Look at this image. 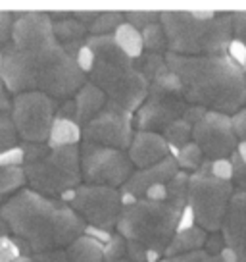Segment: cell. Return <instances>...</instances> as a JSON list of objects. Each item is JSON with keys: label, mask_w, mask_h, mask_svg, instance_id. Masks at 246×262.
<instances>
[{"label": "cell", "mask_w": 246, "mask_h": 262, "mask_svg": "<svg viewBox=\"0 0 246 262\" xmlns=\"http://www.w3.org/2000/svg\"><path fill=\"white\" fill-rule=\"evenodd\" d=\"M99 239L83 233L66 247L67 262H104V251Z\"/></svg>", "instance_id": "obj_21"}, {"label": "cell", "mask_w": 246, "mask_h": 262, "mask_svg": "<svg viewBox=\"0 0 246 262\" xmlns=\"http://www.w3.org/2000/svg\"><path fill=\"white\" fill-rule=\"evenodd\" d=\"M231 164H233V176H231L233 185L238 191H246V162H242L238 158L237 152H233L231 155Z\"/></svg>", "instance_id": "obj_38"}, {"label": "cell", "mask_w": 246, "mask_h": 262, "mask_svg": "<svg viewBox=\"0 0 246 262\" xmlns=\"http://www.w3.org/2000/svg\"><path fill=\"white\" fill-rule=\"evenodd\" d=\"M167 52L183 56L225 54L233 41V12H160Z\"/></svg>", "instance_id": "obj_5"}, {"label": "cell", "mask_w": 246, "mask_h": 262, "mask_svg": "<svg viewBox=\"0 0 246 262\" xmlns=\"http://www.w3.org/2000/svg\"><path fill=\"white\" fill-rule=\"evenodd\" d=\"M23 254V247L14 235L10 233L0 235V262H16Z\"/></svg>", "instance_id": "obj_32"}, {"label": "cell", "mask_w": 246, "mask_h": 262, "mask_svg": "<svg viewBox=\"0 0 246 262\" xmlns=\"http://www.w3.org/2000/svg\"><path fill=\"white\" fill-rule=\"evenodd\" d=\"M233 193L235 185L231 180H219L212 173L202 172L190 173L187 205L194 214L196 226L206 231H217L222 228Z\"/></svg>", "instance_id": "obj_9"}, {"label": "cell", "mask_w": 246, "mask_h": 262, "mask_svg": "<svg viewBox=\"0 0 246 262\" xmlns=\"http://www.w3.org/2000/svg\"><path fill=\"white\" fill-rule=\"evenodd\" d=\"M194 224H196V222H194V214H192V210H190V206L187 205L179 214V220H177V231L190 228V226H194Z\"/></svg>", "instance_id": "obj_47"}, {"label": "cell", "mask_w": 246, "mask_h": 262, "mask_svg": "<svg viewBox=\"0 0 246 262\" xmlns=\"http://www.w3.org/2000/svg\"><path fill=\"white\" fill-rule=\"evenodd\" d=\"M75 62H77V66L81 68L85 74H89L90 66H92V62H94V56H92V52H90V49L87 47V45H83L81 49L77 50Z\"/></svg>", "instance_id": "obj_43"}, {"label": "cell", "mask_w": 246, "mask_h": 262, "mask_svg": "<svg viewBox=\"0 0 246 262\" xmlns=\"http://www.w3.org/2000/svg\"><path fill=\"white\" fill-rule=\"evenodd\" d=\"M73 100H75V110H77V123L81 127L89 122L90 118H94V116L99 114L108 102L106 95L90 81H85L77 89V93L73 95Z\"/></svg>", "instance_id": "obj_19"}, {"label": "cell", "mask_w": 246, "mask_h": 262, "mask_svg": "<svg viewBox=\"0 0 246 262\" xmlns=\"http://www.w3.org/2000/svg\"><path fill=\"white\" fill-rule=\"evenodd\" d=\"M54 112L56 100L39 91L17 93L12 98V122L23 143H46Z\"/></svg>", "instance_id": "obj_10"}, {"label": "cell", "mask_w": 246, "mask_h": 262, "mask_svg": "<svg viewBox=\"0 0 246 262\" xmlns=\"http://www.w3.org/2000/svg\"><path fill=\"white\" fill-rule=\"evenodd\" d=\"M81 141V125L73 120H64V118H54L50 125L48 143L50 147H66V145H79Z\"/></svg>", "instance_id": "obj_23"}, {"label": "cell", "mask_w": 246, "mask_h": 262, "mask_svg": "<svg viewBox=\"0 0 246 262\" xmlns=\"http://www.w3.org/2000/svg\"><path fill=\"white\" fill-rule=\"evenodd\" d=\"M85 45L94 56L89 81L106 95L108 102L133 114L148 93V81L135 68L133 58L117 47L114 35H89Z\"/></svg>", "instance_id": "obj_4"}, {"label": "cell", "mask_w": 246, "mask_h": 262, "mask_svg": "<svg viewBox=\"0 0 246 262\" xmlns=\"http://www.w3.org/2000/svg\"><path fill=\"white\" fill-rule=\"evenodd\" d=\"M62 201H66L87 226L108 231L115 226L121 210V193L108 185H77Z\"/></svg>", "instance_id": "obj_12"}, {"label": "cell", "mask_w": 246, "mask_h": 262, "mask_svg": "<svg viewBox=\"0 0 246 262\" xmlns=\"http://www.w3.org/2000/svg\"><path fill=\"white\" fill-rule=\"evenodd\" d=\"M190 139L196 143L208 160L229 158L237 148V135L233 131L231 116L215 110H206L204 116L192 125Z\"/></svg>", "instance_id": "obj_14"}, {"label": "cell", "mask_w": 246, "mask_h": 262, "mask_svg": "<svg viewBox=\"0 0 246 262\" xmlns=\"http://www.w3.org/2000/svg\"><path fill=\"white\" fill-rule=\"evenodd\" d=\"M129 160L137 168H146L152 164L160 162L162 158L171 155L162 133L146 129H137L133 133V139L129 143Z\"/></svg>", "instance_id": "obj_17"}, {"label": "cell", "mask_w": 246, "mask_h": 262, "mask_svg": "<svg viewBox=\"0 0 246 262\" xmlns=\"http://www.w3.org/2000/svg\"><path fill=\"white\" fill-rule=\"evenodd\" d=\"M242 70H244V74H246V62H244V66H242Z\"/></svg>", "instance_id": "obj_55"}, {"label": "cell", "mask_w": 246, "mask_h": 262, "mask_svg": "<svg viewBox=\"0 0 246 262\" xmlns=\"http://www.w3.org/2000/svg\"><path fill=\"white\" fill-rule=\"evenodd\" d=\"M21 170L29 189L41 195L64 199L81 185L79 145L50 147L48 143H25Z\"/></svg>", "instance_id": "obj_6"}, {"label": "cell", "mask_w": 246, "mask_h": 262, "mask_svg": "<svg viewBox=\"0 0 246 262\" xmlns=\"http://www.w3.org/2000/svg\"><path fill=\"white\" fill-rule=\"evenodd\" d=\"M235 152H237L238 158H240L242 162H246V141H240V143H237V148H235Z\"/></svg>", "instance_id": "obj_51"}, {"label": "cell", "mask_w": 246, "mask_h": 262, "mask_svg": "<svg viewBox=\"0 0 246 262\" xmlns=\"http://www.w3.org/2000/svg\"><path fill=\"white\" fill-rule=\"evenodd\" d=\"M164 58L189 104L229 116L246 104V74L227 52L204 56L165 52Z\"/></svg>", "instance_id": "obj_3"}, {"label": "cell", "mask_w": 246, "mask_h": 262, "mask_svg": "<svg viewBox=\"0 0 246 262\" xmlns=\"http://www.w3.org/2000/svg\"><path fill=\"white\" fill-rule=\"evenodd\" d=\"M19 145V137L12 122V98L4 83L0 81V152Z\"/></svg>", "instance_id": "obj_22"}, {"label": "cell", "mask_w": 246, "mask_h": 262, "mask_svg": "<svg viewBox=\"0 0 246 262\" xmlns=\"http://www.w3.org/2000/svg\"><path fill=\"white\" fill-rule=\"evenodd\" d=\"M175 162L179 168H183L185 172H196L198 168L202 166V162L206 160V156L202 155V150L198 147L194 141H189L187 145H183V147L175 152Z\"/></svg>", "instance_id": "obj_29"}, {"label": "cell", "mask_w": 246, "mask_h": 262, "mask_svg": "<svg viewBox=\"0 0 246 262\" xmlns=\"http://www.w3.org/2000/svg\"><path fill=\"white\" fill-rule=\"evenodd\" d=\"M52 31H54V37L58 39V42L66 49L67 54H71L73 58L89 37L87 25L81 24L79 19H75L71 14L62 17V19H52Z\"/></svg>", "instance_id": "obj_18"}, {"label": "cell", "mask_w": 246, "mask_h": 262, "mask_svg": "<svg viewBox=\"0 0 246 262\" xmlns=\"http://www.w3.org/2000/svg\"><path fill=\"white\" fill-rule=\"evenodd\" d=\"M189 102L185 100L181 93V83L177 75L164 70L148 83V93L142 104H140L133 116V122L137 129L156 131L162 133L167 123H171L177 118H183L189 110Z\"/></svg>", "instance_id": "obj_8"}, {"label": "cell", "mask_w": 246, "mask_h": 262, "mask_svg": "<svg viewBox=\"0 0 246 262\" xmlns=\"http://www.w3.org/2000/svg\"><path fill=\"white\" fill-rule=\"evenodd\" d=\"M219 256H222L223 262H237V256H235V253L231 251L229 247H223V251L219 253Z\"/></svg>", "instance_id": "obj_50"}, {"label": "cell", "mask_w": 246, "mask_h": 262, "mask_svg": "<svg viewBox=\"0 0 246 262\" xmlns=\"http://www.w3.org/2000/svg\"><path fill=\"white\" fill-rule=\"evenodd\" d=\"M123 21V12H99V16L92 19V24L87 29L89 35H112Z\"/></svg>", "instance_id": "obj_31"}, {"label": "cell", "mask_w": 246, "mask_h": 262, "mask_svg": "<svg viewBox=\"0 0 246 262\" xmlns=\"http://www.w3.org/2000/svg\"><path fill=\"white\" fill-rule=\"evenodd\" d=\"M160 262H223L219 254H212L204 251V249H198L192 253H183L175 254V256H165L164 260Z\"/></svg>", "instance_id": "obj_35"}, {"label": "cell", "mask_w": 246, "mask_h": 262, "mask_svg": "<svg viewBox=\"0 0 246 262\" xmlns=\"http://www.w3.org/2000/svg\"><path fill=\"white\" fill-rule=\"evenodd\" d=\"M190 133H192V125L185 118H177L162 129V137L165 139L169 150L175 148V152H177L183 145H187L190 141Z\"/></svg>", "instance_id": "obj_26"}, {"label": "cell", "mask_w": 246, "mask_h": 262, "mask_svg": "<svg viewBox=\"0 0 246 262\" xmlns=\"http://www.w3.org/2000/svg\"><path fill=\"white\" fill-rule=\"evenodd\" d=\"M2 201H4V196H0V205H2Z\"/></svg>", "instance_id": "obj_56"}, {"label": "cell", "mask_w": 246, "mask_h": 262, "mask_svg": "<svg viewBox=\"0 0 246 262\" xmlns=\"http://www.w3.org/2000/svg\"><path fill=\"white\" fill-rule=\"evenodd\" d=\"M12 24H14V16L10 12H0V50L8 42Z\"/></svg>", "instance_id": "obj_42"}, {"label": "cell", "mask_w": 246, "mask_h": 262, "mask_svg": "<svg viewBox=\"0 0 246 262\" xmlns=\"http://www.w3.org/2000/svg\"><path fill=\"white\" fill-rule=\"evenodd\" d=\"M0 81L12 95L39 91L64 100L77 93L87 74L58 42L48 14L25 12L14 17L10 39L0 50Z\"/></svg>", "instance_id": "obj_1"}, {"label": "cell", "mask_w": 246, "mask_h": 262, "mask_svg": "<svg viewBox=\"0 0 246 262\" xmlns=\"http://www.w3.org/2000/svg\"><path fill=\"white\" fill-rule=\"evenodd\" d=\"M102 251H104V262L121 260V258H125V253H127V241L119 233L110 235V239L102 245Z\"/></svg>", "instance_id": "obj_34"}, {"label": "cell", "mask_w": 246, "mask_h": 262, "mask_svg": "<svg viewBox=\"0 0 246 262\" xmlns=\"http://www.w3.org/2000/svg\"><path fill=\"white\" fill-rule=\"evenodd\" d=\"M196 172L212 173V176L219 178V180H231V176H233V164L227 158H215V160H208L206 158Z\"/></svg>", "instance_id": "obj_33"}, {"label": "cell", "mask_w": 246, "mask_h": 262, "mask_svg": "<svg viewBox=\"0 0 246 262\" xmlns=\"http://www.w3.org/2000/svg\"><path fill=\"white\" fill-rule=\"evenodd\" d=\"M79 160L81 180L92 185H108L117 189L133 173L131 160L121 148L83 141V145L79 147Z\"/></svg>", "instance_id": "obj_11"}, {"label": "cell", "mask_w": 246, "mask_h": 262, "mask_svg": "<svg viewBox=\"0 0 246 262\" xmlns=\"http://www.w3.org/2000/svg\"><path fill=\"white\" fill-rule=\"evenodd\" d=\"M33 262H67L66 251L56 249V251H46V253L33 254Z\"/></svg>", "instance_id": "obj_45"}, {"label": "cell", "mask_w": 246, "mask_h": 262, "mask_svg": "<svg viewBox=\"0 0 246 262\" xmlns=\"http://www.w3.org/2000/svg\"><path fill=\"white\" fill-rule=\"evenodd\" d=\"M133 64H135V68L142 74V77H144L148 83L152 81L156 75L162 74L164 70H167L164 54L148 52V50H142V52H140V56H137L135 60H133Z\"/></svg>", "instance_id": "obj_27"}, {"label": "cell", "mask_w": 246, "mask_h": 262, "mask_svg": "<svg viewBox=\"0 0 246 262\" xmlns=\"http://www.w3.org/2000/svg\"><path fill=\"white\" fill-rule=\"evenodd\" d=\"M125 256L133 262H156L158 258L156 253L148 251L146 247L137 243V241H127V253H125Z\"/></svg>", "instance_id": "obj_37"}, {"label": "cell", "mask_w": 246, "mask_h": 262, "mask_svg": "<svg viewBox=\"0 0 246 262\" xmlns=\"http://www.w3.org/2000/svg\"><path fill=\"white\" fill-rule=\"evenodd\" d=\"M179 214V208L165 201L137 199L131 205H121L115 228L123 239L137 241L160 256L177 231Z\"/></svg>", "instance_id": "obj_7"}, {"label": "cell", "mask_w": 246, "mask_h": 262, "mask_svg": "<svg viewBox=\"0 0 246 262\" xmlns=\"http://www.w3.org/2000/svg\"><path fill=\"white\" fill-rule=\"evenodd\" d=\"M142 199H148V201H165V183H158V185L148 187Z\"/></svg>", "instance_id": "obj_48"}, {"label": "cell", "mask_w": 246, "mask_h": 262, "mask_svg": "<svg viewBox=\"0 0 246 262\" xmlns=\"http://www.w3.org/2000/svg\"><path fill=\"white\" fill-rule=\"evenodd\" d=\"M187 195H189V173L179 172L173 176L171 180L165 181V203L183 210L187 206Z\"/></svg>", "instance_id": "obj_25"}, {"label": "cell", "mask_w": 246, "mask_h": 262, "mask_svg": "<svg viewBox=\"0 0 246 262\" xmlns=\"http://www.w3.org/2000/svg\"><path fill=\"white\" fill-rule=\"evenodd\" d=\"M206 237H208L206 229H202L196 224L187 229L175 231L171 241L165 247L164 254L165 256H175V254L192 253V251H198V249H204Z\"/></svg>", "instance_id": "obj_20"}, {"label": "cell", "mask_w": 246, "mask_h": 262, "mask_svg": "<svg viewBox=\"0 0 246 262\" xmlns=\"http://www.w3.org/2000/svg\"><path fill=\"white\" fill-rule=\"evenodd\" d=\"M115 262H133V260H129V258H121V260H115Z\"/></svg>", "instance_id": "obj_54"}, {"label": "cell", "mask_w": 246, "mask_h": 262, "mask_svg": "<svg viewBox=\"0 0 246 262\" xmlns=\"http://www.w3.org/2000/svg\"><path fill=\"white\" fill-rule=\"evenodd\" d=\"M227 54H229L235 62H237L240 68L244 66V62H246V47L242 45V42H238V41H233L229 42V47H227Z\"/></svg>", "instance_id": "obj_44"}, {"label": "cell", "mask_w": 246, "mask_h": 262, "mask_svg": "<svg viewBox=\"0 0 246 262\" xmlns=\"http://www.w3.org/2000/svg\"><path fill=\"white\" fill-rule=\"evenodd\" d=\"M223 247H225V241H223L222 235H217L215 231H213V235H208V237H206L204 251H208V253L219 254L223 251Z\"/></svg>", "instance_id": "obj_46"}, {"label": "cell", "mask_w": 246, "mask_h": 262, "mask_svg": "<svg viewBox=\"0 0 246 262\" xmlns=\"http://www.w3.org/2000/svg\"><path fill=\"white\" fill-rule=\"evenodd\" d=\"M16 262H33V256H29V254H23V256H19Z\"/></svg>", "instance_id": "obj_53"}, {"label": "cell", "mask_w": 246, "mask_h": 262, "mask_svg": "<svg viewBox=\"0 0 246 262\" xmlns=\"http://www.w3.org/2000/svg\"><path fill=\"white\" fill-rule=\"evenodd\" d=\"M21 187H25L21 166H0V196L12 195Z\"/></svg>", "instance_id": "obj_30"}, {"label": "cell", "mask_w": 246, "mask_h": 262, "mask_svg": "<svg viewBox=\"0 0 246 262\" xmlns=\"http://www.w3.org/2000/svg\"><path fill=\"white\" fill-rule=\"evenodd\" d=\"M21 162H23V147L19 145L0 152V166H21Z\"/></svg>", "instance_id": "obj_40"}, {"label": "cell", "mask_w": 246, "mask_h": 262, "mask_svg": "<svg viewBox=\"0 0 246 262\" xmlns=\"http://www.w3.org/2000/svg\"><path fill=\"white\" fill-rule=\"evenodd\" d=\"M133 133L135 131H133L131 112L121 110L112 102H106V106L81 127V139L87 143L125 150L131 143Z\"/></svg>", "instance_id": "obj_13"}, {"label": "cell", "mask_w": 246, "mask_h": 262, "mask_svg": "<svg viewBox=\"0 0 246 262\" xmlns=\"http://www.w3.org/2000/svg\"><path fill=\"white\" fill-rule=\"evenodd\" d=\"M0 216L8 233L21 243L23 253L29 256L66 249L87 228L81 216L66 201L25 187L2 201Z\"/></svg>", "instance_id": "obj_2"}, {"label": "cell", "mask_w": 246, "mask_h": 262, "mask_svg": "<svg viewBox=\"0 0 246 262\" xmlns=\"http://www.w3.org/2000/svg\"><path fill=\"white\" fill-rule=\"evenodd\" d=\"M71 16L89 27V25L92 24V19L99 16V12H90V10H87V12H71Z\"/></svg>", "instance_id": "obj_49"}, {"label": "cell", "mask_w": 246, "mask_h": 262, "mask_svg": "<svg viewBox=\"0 0 246 262\" xmlns=\"http://www.w3.org/2000/svg\"><path fill=\"white\" fill-rule=\"evenodd\" d=\"M233 39L246 47V12H233Z\"/></svg>", "instance_id": "obj_39"}, {"label": "cell", "mask_w": 246, "mask_h": 262, "mask_svg": "<svg viewBox=\"0 0 246 262\" xmlns=\"http://www.w3.org/2000/svg\"><path fill=\"white\" fill-rule=\"evenodd\" d=\"M4 233H8V228H6V224H4L2 216H0V235H4Z\"/></svg>", "instance_id": "obj_52"}, {"label": "cell", "mask_w": 246, "mask_h": 262, "mask_svg": "<svg viewBox=\"0 0 246 262\" xmlns=\"http://www.w3.org/2000/svg\"><path fill=\"white\" fill-rule=\"evenodd\" d=\"M140 37H142V49L148 52H158V54L167 52V39H165V31L160 21L142 27Z\"/></svg>", "instance_id": "obj_28"}, {"label": "cell", "mask_w": 246, "mask_h": 262, "mask_svg": "<svg viewBox=\"0 0 246 262\" xmlns=\"http://www.w3.org/2000/svg\"><path fill=\"white\" fill-rule=\"evenodd\" d=\"M123 17H125L127 24H131L133 27H137L140 31L142 27L154 24V21H160V12H152V10H135V12H125Z\"/></svg>", "instance_id": "obj_36"}, {"label": "cell", "mask_w": 246, "mask_h": 262, "mask_svg": "<svg viewBox=\"0 0 246 262\" xmlns=\"http://www.w3.org/2000/svg\"><path fill=\"white\" fill-rule=\"evenodd\" d=\"M222 237L237 256V262H246V191H235L222 222Z\"/></svg>", "instance_id": "obj_15"}, {"label": "cell", "mask_w": 246, "mask_h": 262, "mask_svg": "<svg viewBox=\"0 0 246 262\" xmlns=\"http://www.w3.org/2000/svg\"><path fill=\"white\" fill-rule=\"evenodd\" d=\"M231 123H233V131H235L237 139L246 141V104L231 116Z\"/></svg>", "instance_id": "obj_41"}, {"label": "cell", "mask_w": 246, "mask_h": 262, "mask_svg": "<svg viewBox=\"0 0 246 262\" xmlns=\"http://www.w3.org/2000/svg\"><path fill=\"white\" fill-rule=\"evenodd\" d=\"M177 170H179V166L175 162V158L171 155L165 156L160 162L133 172L127 178V181L121 185L123 193L135 196V199H142L148 187L158 185V183H165L167 180H171L173 176L177 173Z\"/></svg>", "instance_id": "obj_16"}, {"label": "cell", "mask_w": 246, "mask_h": 262, "mask_svg": "<svg viewBox=\"0 0 246 262\" xmlns=\"http://www.w3.org/2000/svg\"><path fill=\"white\" fill-rule=\"evenodd\" d=\"M114 39L117 42V47L127 54L129 58H135L140 56V52H142V37H140V31L137 27H133L131 24H127V21H123L121 25H117V29L114 33Z\"/></svg>", "instance_id": "obj_24"}]
</instances>
